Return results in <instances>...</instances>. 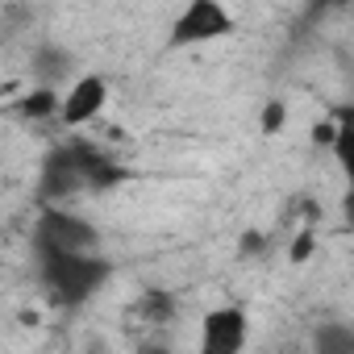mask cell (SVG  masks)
<instances>
[{
  "label": "cell",
  "mask_w": 354,
  "mask_h": 354,
  "mask_svg": "<svg viewBox=\"0 0 354 354\" xmlns=\"http://www.w3.org/2000/svg\"><path fill=\"white\" fill-rule=\"evenodd\" d=\"M238 254H242V259H267V254H271V238H267L263 230H246L242 242H238Z\"/></svg>",
  "instance_id": "15"
},
{
  "label": "cell",
  "mask_w": 354,
  "mask_h": 354,
  "mask_svg": "<svg viewBox=\"0 0 354 354\" xmlns=\"http://www.w3.org/2000/svg\"><path fill=\"white\" fill-rule=\"evenodd\" d=\"M246 346H250V313L238 300L213 304L201 317L196 354H246Z\"/></svg>",
  "instance_id": "5"
},
{
  "label": "cell",
  "mask_w": 354,
  "mask_h": 354,
  "mask_svg": "<svg viewBox=\"0 0 354 354\" xmlns=\"http://www.w3.org/2000/svg\"><path fill=\"white\" fill-rule=\"evenodd\" d=\"M75 142V154L84 162V180H88V192H113L129 180V167H121L104 146L88 142V138H71Z\"/></svg>",
  "instance_id": "7"
},
{
  "label": "cell",
  "mask_w": 354,
  "mask_h": 354,
  "mask_svg": "<svg viewBox=\"0 0 354 354\" xmlns=\"http://www.w3.org/2000/svg\"><path fill=\"white\" fill-rule=\"evenodd\" d=\"M34 246L38 250H59V254H96L100 230L67 205H46L34 217Z\"/></svg>",
  "instance_id": "2"
},
{
  "label": "cell",
  "mask_w": 354,
  "mask_h": 354,
  "mask_svg": "<svg viewBox=\"0 0 354 354\" xmlns=\"http://www.w3.org/2000/svg\"><path fill=\"white\" fill-rule=\"evenodd\" d=\"M333 138H337V129H333V121H329V113L313 125V146H321V150H333Z\"/></svg>",
  "instance_id": "16"
},
{
  "label": "cell",
  "mask_w": 354,
  "mask_h": 354,
  "mask_svg": "<svg viewBox=\"0 0 354 354\" xmlns=\"http://www.w3.org/2000/svg\"><path fill=\"white\" fill-rule=\"evenodd\" d=\"M304 354H354V325L350 321H325L308 333Z\"/></svg>",
  "instance_id": "11"
},
{
  "label": "cell",
  "mask_w": 354,
  "mask_h": 354,
  "mask_svg": "<svg viewBox=\"0 0 354 354\" xmlns=\"http://www.w3.org/2000/svg\"><path fill=\"white\" fill-rule=\"evenodd\" d=\"M133 308H138V317H146L150 325H167V321L175 317V296L162 292V288H146Z\"/></svg>",
  "instance_id": "12"
},
{
  "label": "cell",
  "mask_w": 354,
  "mask_h": 354,
  "mask_svg": "<svg viewBox=\"0 0 354 354\" xmlns=\"http://www.w3.org/2000/svg\"><path fill=\"white\" fill-rule=\"evenodd\" d=\"M342 221L354 230V184H346V192H342Z\"/></svg>",
  "instance_id": "17"
},
{
  "label": "cell",
  "mask_w": 354,
  "mask_h": 354,
  "mask_svg": "<svg viewBox=\"0 0 354 354\" xmlns=\"http://www.w3.org/2000/svg\"><path fill=\"white\" fill-rule=\"evenodd\" d=\"M234 13L221 0H188L175 13L171 30H167V50H192V46H209L225 34H234Z\"/></svg>",
  "instance_id": "3"
},
{
  "label": "cell",
  "mask_w": 354,
  "mask_h": 354,
  "mask_svg": "<svg viewBox=\"0 0 354 354\" xmlns=\"http://www.w3.org/2000/svg\"><path fill=\"white\" fill-rule=\"evenodd\" d=\"M109 104V75L100 71H84L63 88V109H59V125L63 129H84L92 125Z\"/></svg>",
  "instance_id": "6"
},
{
  "label": "cell",
  "mask_w": 354,
  "mask_h": 354,
  "mask_svg": "<svg viewBox=\"0 0 354 354\" xmlns=\"http://www.w3.org/2000/svg\"><path fill=\"white\" fill-rule=\"evenodd\" d=\"M313 254H317V230H313V225H300V230L292 234V242H288V263H292V267H304Z\"/></svg>",
  "instance_id": "13"
},
{
  "label": "cell",
  "mask_w": 354,
  "mask_h": 354,
  "mask_svg": "<svg viewBox=\"0 0 354 354\" xmlns=\"http://www.w3.org/2000/svg\"><path fill=\"white\" fill-rule=\"evenodd\" d=\"M329 121H333V129H337L329 154L337 158V167H342V175H346V184H354V100L329 104Z\"/></svg>",
  "instance_id": "9"
},
{
  "label": "cell",
  "mask_w": 354,
  "mask_h": 354,
  "mask_svg": "<svg viewBox=\"0 0 354 354\" xmlns=\"http://www.w3.org/2000/svg\"><path fill=\"white\" fill-rule=\"evenodd\" d=\"M34 263H38V279L46 296L67 308H80L84 300H92L113 275V263L100 254H59V250L34 246Z\"/></svg>",
  "instance_id": "1"
},
{
  "label": "cell",
  "mask_w": 354,
  "mask_h": 354,
  "mask_svg": "<svg viewBox=\"0 0 354 354\" xmlns=\"http://www.w3.org/2000/svg\"><path fill=\"white\" fill-rule=\"evenodd\" d=\"M138 354H171V350H167V346H158V342H150V346H142Z\"/></svg>",
  "instance_id": "18"
},
{
  "label": "cell",
  "mask_w": 354,
  "mask_h": 354,
  "mask_svg": "<svg viewBox=\"0 0 354 354\" xmlns=\"http://www.w3.org/2000/svg\"><path fill=\"white\" fill-rule=\"evenodd\" d=\"M84 192H88L84 162L75 154V142L67 138V142H59V146L46 150V158L38 167V188H34V196H38V209H46V205H67V201H75Z\"/></svg>",
  "instance_id": "4"
},
{
  "label": "cell",
  "mask_w": 354,
  "mask_h": 354,
  "mask_svg": "<svg viewBox=\"0 0 354 354\" xmlns=\"http://www.w3.org/2000/svg\"><path fill=\"white\" fill-rule=\"evenodd\" d=\"M283 121H288V104H283V100H267V104H263V113H259V129L271 138V133H279V129H283Z\"/></svg>",
  "instance_id": "14"
},
{
  "label": "cell",
  "mask_w": 354,
  "mask_h": 354,
  "mask_svg": "<svg viewBox=\"0 0 354 354\" xmlns=\"http://www.w3.org/2000/svg\"><path fill=\"white\" fill-rule=\"evenodd\" d=\"M59 109H63V92L55 88H30L13 100V113L21 121H59Z\"/></svg>",
  "instance_id": "10"
},
{
  "label": "cell",
  "mask_w": 354,
  "mask_h": 354,
  "mask_svg": "<svg viewBox=\"0 0 354 354\" xmlns=\"http://www.w3.org/2000/svg\"><path fill=\"white\" fill-rule=\"evenodd\" d=\"M30 75H34V88H55L63 92V84L75 75V55L59 42H38L30 50Z\"/></svg>",
  "instance_id": "8"
}]
</instances>
